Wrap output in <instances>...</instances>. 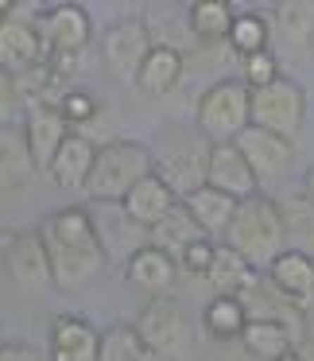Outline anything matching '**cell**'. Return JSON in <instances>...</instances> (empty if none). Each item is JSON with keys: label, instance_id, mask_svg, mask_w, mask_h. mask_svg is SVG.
I'll use <instances>...</instances> for the list:
<instances>
[{"label": "cell", "instance_id": "cell-1", "mask_svg": "<svg viewBox=\"0 0 314 361\" xmlns=\"http://www.w3.org/2000/svg\"><path fill=\"white\" fill-rule=\"evenodd\" d=\"M225 245L233 252H241L252 268H268L283 249H287V229H283L280 202L268 195H252L237 202V214L225 229Z\"/></svg>", "mask_w": 314, "mask_h": 361}, {"label": "cell", "instance_id": "cell-2", "mask_svg": "<svg viewBox=\"0 0 314 361\" xmlns=\"http://www.w3.org/2000/svg\"><path fill=\"white\" fill-rule=\"evenodd\" d=\"M156 175V156L140 140H109L97 148L94 171H89L86 195L94 202H125L136 183Z\"/></svg>", "mask_w": 314, "mask_h": 361}, {"label": "cell", "instance_id": "cell-3", "mask_svg": "<svg viewBox=\"0 0 314 361\" xmlns=\"http://www.w3.org/2000/svg\"><path fill=\"white\" fill-rule=\"evenodd\" d=\"M198 133L210 136V144H229L252 125V90L241 78H221L198 97Z\"/></svg>", "mask_w": 314, "mask_h": 361}, {"label": "cell", "instance_id": "cell-4", "mask_svg": "<svg viewBox=\"0 0 314 361\" xmlns=\"http://www.w3.org/2000/svg\"><path fill=\"white\" fill-rule=\"evenodd\" d=\"M136 334L144 338L151 357L159 361H182L190 353V314L175 295H156L136 314Z\"/></svg>", "mask_w": 314, "mask_h": 361}, {"label": "cell", "instance_id": "cell-5", "mask_svg": "<svg viewBox=\"0 0 314 361\" xmlns=\"http://www.w3.org/2000/svg\"><path fill=\"white\" fill-rule=\"evenodd\" d=\"M4 268H8L12 283L27 295H47L55 291V272H51V252L43 233L35 229H16L4 233Z\"/></svg>", "mask_w": 314, "mask_h": 361}, {"label": "cell", "instance_id": "cell-6", "mask_svg": "<svg viewBox=\"0 0 314 361\" xmlns=\"http://www.w3.org/2000/svg\"><path fill=\"white\" fill-rule=\"evenodd\" d=\"M303 121H306V94L295 78H283L280 74L272 86L252 90V125L256 128L295 140Z\"/></svg>", "mask_w": 314, "mask_h": 361}, {"label": "cell", "instance_id": "cell-7", "mask_svg": "<svg viewBox=\"0 0 314 361\" xmlns=\"http://www.w3.org/2000/svg\"><path fill=\"white\" fill-rule=\"evenodd\" d=\"M148 55H151V39H148V27H144L140 16L117 20V24L101 35L105 71L117 82H136V74H140V66Z\"/></svg>", "mask_w": 314, "mask_h": 361}, {"label": "cell", "instance_id": "cell-8", "mask_svg": "<svg viewBox=\"0 0 314 361\" xmlns=\"http://www.w3.org/2000/svg\"><path fill=\"white\" fill-rule=\"evenodd\" d=\"M51 272H55V291H82L105 272L109 252L101 241L89 245H47Z\"/></svg>", "mask_w": 314, "mask_h": 361}, {"label": "cell", "instance_id": "cell-9", "mask_svg": "<svg viewBox=\"0 0 314 361\" xmlns=\"http://www.w3.org/2000/svg\"><path fill=\"white\" fill-rule=\"evenodd\" d=\"M233 144L241 148V156L249 159L256 183L280 179V175L291 167V159H295V140H287V136H275V133H264V128H256V125H249Z\"/></svg>", "mask_w": 314, "mask_h": 361}, {"label": "cell", "instance_id": "cell-10", "mask_svg": "<svg viewBox=\"0 0 314 361\" xmlns=\"http://www.w3.org/2000/svg\"><path fill=\"white\" fill-rule=\"evenodd\" d=\"M47 63V43L39 35V24L24 16H12L0 24V66L8 74H27Z\"/></svg>", "mask_w": 314, "mask_h": 361}, {"label": "cell", "instance_id": "cell-11", "mask_svg": "<svg viewBox=\"0 0 314 361\" xmlns=\"http://www.w3.org/2000/svg\"><path fill=\"white\" fill-rule=\"evenodd\" d=\"M206 187L213 190H225L229 198H252L256 195V175H252L249 159L241 156L233 140L229 144H210V156H206Z\"/></svg>", "mask_w": 314, "mask_h": 361}, {"label": "cell", "instance_id": "cell-12", "mask_svg": "<svg viewBox=\"0 0 314 361\" xmlns=\"http://www.w3.org/2000/svg\"><path fill=\"white\" fill-rule=\"evenodd\" d=\"M39 35L51 51H86L94 24H89V12L82 4H55V8L43 12L39 20Z\"/></svg>", "mask_w": 314, "mask_h": 361}, {"label": "cell", "instance_id": "cell-13", "mask_svg": "<svg viewBox=\"0 0 314 361\" xmlns=\"http://www.w3.org/2000/svg\"><path fill=\"white\" fill-rule=\"evenodd\" d=\"M179 202H182V198L175 195V190L167 187V183L159 179V175H148L144 183H136V187H132V195H128L125 202H120V210H125V218L132 221L136 229L151 233V229H156L159 221H163Z\"/></svg>", "mask_w": 314, "mask_h": 361}, {"label": "cell", "instance_id": "cell-14", "mask_svg": "<svg viewBox=\"0 0 314 361\" xmlns=\"http://www.w3.org/2000/svg\"><path fill=\"white\" fill-rule=\"evenodd\" d=\"M101 330H94L82 314H58L51 322V350L47 361H97Z\"/></svg>", "mask_w": 314, "mask_h": 361}, {"label": "cell", "instance_id": "cell-15", "mask_svg": "<svg viewBox=\"0 0 314 361\" xmlns=\"http://www.w3.org/2000/svg\"><path fill=\"white\" fill-rule=\"evenodd\" d=\"M264 276L275 283L283 299H291L295 307H306L314 299V257L299 249H283L272 264L264 268Z\"/></svg>", "mask_w": 314, "mask_h": 361}, {"label": "cell", "instance_id": "cell-16", "mask_svg": "<svg viewBox=\"0 0 314 361\" xmlns=\"http://www.w3.org/2000/svg\"><path fill=\"white\" fill-rule=\"evenodd\" d=\"M74 128L63 121V113L55 105H39V109H27V121H24V136H27V148H32V159L39 171H47L51 159L58 156V148L66 144Z\"/></svg>", "mask_w": 314, "mask_h": 361}, {"label": "cell", "instance_id": "cell-17", "mask_svg": "<svg viewBox=\"0 0 314 361\" xmlns=\"http://www.w3.org/2000/svg\"><path fill=\"white\" fill-rule=\"evenodd\" d=\"M39 175L24 128H0V195H20Z\"/></svg>", "mask_w": 314, "mask_h": 361}, {"label": "cell", "instance_id": "cell-18", "mask_svg": "<svg viewBox=\"0 0 314 361\" xmlns=\"http://www.w3.org/2000/svg\"><path fill=\"white\" fill-rule=\"evenodd\" d=\"M125 276L132 288L140 291H151V299L163 295V291H171L175 276H179V260H171L163 249H156V245H140V249L128 252V264H125Z\"/></svg>", "mask_w": 314, "mask_h": 361}, {"label": "cell", "instance_id": "cell-19", "mask_svg": "<svg viewBox=\"0 0 314 361\" xmlns=\"http://www.w3.org/2000/svg\"><path fill=\"white\" fill-rule=\"evenodd\" d=\"M94 159H97V144L86 140L82 133H70L66 136V144L58 148V156L51 159L47 175L55 179L58 190H86L89 183V171H94Z\"/></svg>", "mask_w": 314, "mask_h": 361}, {"label": "cell", "instance_id": "cell-20", "mask_svg": "<svg viewBox=\"0 0 314 361\" xmlns=\"http://www.w3.org/2000/svg\"><path fill=\"white\" fill-rule=\"evenodd\" d=\"M144 27H148L151 47L175 51V55H182V51L194 47V32H190L187 8H175V4H156V8H148V16H144Z\"/></svg>", "mask_w": 314, "mask_h": 361}, {"label": "cell", "instance_id": "cell-21", "mask_svg": "<svg viewBox=\"0 0 314 361\" xmlns=\"http://www.w3.org/2000/svg\"><path fill=\"white\" fill-rule=\"evenodd\" d=\"M182 202H187L190 214H194V221L202 226L206 237H225L229 221H233V214H237V198H229L225 190H213V187L190 190Z\"/></svg>", "mask_w": 314, "mask_h": 361}, {"label": "cell", "instance_id": "cell-22", "mask_svg": "<svg viewBox=\"0 0 314 361\" xmlns=\"http://www.w3.org/2000/svg\"><path fill=\"white\" fill-rule=\"evenodd\" d=\"M241 350L249 353L252 361H280L283 353L295 350V338L287 334L283 322H272V319H249L241 334Z\"/></svg>", "mask_w": 314, "mask_h": 361}, {"label": "cell", "instance_id": "cell-23", "mask_svg": "<svg viewBox=\"0 0 314 361\" xmlns=\"http://www.w3.org/2000/svg\"><path fill=\"white\" fill-rule=\"evenodd\" d=\"M202 237L206 233H202V226L194 221V214L187 210V202H179L156 229H151V245H156V249H163L171 260H179L182 252H187L194 241H202Z\"/></svg>", "mask_w": 314, "mask_h": 361}, {"label": "cell", "instance_id": "cell-24", "mask_svg": "<svg viewBox=\"0 0 314 361\" xmlns=\"http://www.w3.org/2000/svg\"><path fill=\"white\" fill-rule=\"evenodd\" d=\"M206 334L218 338L221 345L225 342H241L244 326H249V307L241 303V295H213L202 311Z\"/></svg>", "mask_w": 314, "mask_h": 361}, {"label": "cell", "instance_id": "cell-25", "mask_svg": "<svg viewBox=\"0 0 314 361\" xmlns=\"http://www.w3.org/2000/svg\"><path fill=\"white\" fill-rule=\"evenodd\" d=\"M256 276L260 272L241 257V252H233L229 245H221L218 257H213V268L206 272V280L213 283V291H218V295H244V291L256 283Z\"/></svg>", "mask_w": 314, "mask_h": 361}, {"label": "cell", "instance_id": "cell-26", "mask_svg": "<svg viewBox=\"0 0 314 361\" xmlns=\"http://www.w3.org/2000/svg\"><path fill=\"white\" fill-rule=\"evenodd\" d=\"M179 82H182V55L163 51V47H151V55L144 59L140 74H136V86H140L148 97H167Z\"/></svg>", "mask_w": 314, "mask_h": 361}, {"label": "cell", "instance_id": "cell-27", "mask_svg": "<svg viewBox=\"0 0 314 361\" xmlns=\"http://www.w3.org/2000/svg\"><path fill=\"white\" fill-rule=\"evenodd\" d=\"M275 27L291 51L314 47V0H283L275 4Z\"/></svg>", "mask_w": 314, "mask_h": 361}, {"label": "cell", "instance_id": "cell-28", "mask_svg": "<svg viewBox=\"0 0 314 361\" xmlns=\"http://www.w3.org/2000/svg\"><path fill=\"white\" fill-rule=\"evenodd\" d=\"M187 16H190V32H194V39H229V27H233L237 20V8L229 4V0H194V4H187Z\"/></svg>", "mask_w": 314, "mask_h": 361}, {"label": "cell", "instance_id": "cell-29", "mask_svg": "<svg viewBox=\"0 0 314 361\" xmlns=\"http://www.w3.org/2000/svg\"><path fill=\"white\" fill-rule=\"evenodd\" d=\"M283 229H287V249H299L314 257V202L306 195H291L280 202Z\"/></svg>", "mask_w": 314, "mask_h": 361}, {"label": "cell", "instance_id": "cell-30", "mask_svg": "<svg viewBox=\"0 0 314 361\" xmlns=\"http://www.w3.org/2000/svg\"><path fill=\"white\" fill-rule=\"evenodd\" d=\"M148 345L136 334L132 322H113L101 330V345H97V361H148Z\"/></svg>", "mask_w": 314, "mask_h": 361}, {"label": "cell", "instance_id": "cell-31", "mask_svg": "<svg viewBox=\"0 0 314 361\" xmlns=\"http://www.w3.org/2000/svg\"><path fill=\"white\" fill-rule=\"evenodd\" d=\"M268 35H272V27H268V20L260 12H237L233 27H229V47L241 59H249V55L268 51Z\"/></svg>", "mask_w": 314, "mask_h": 361}, {"label": "cell", "instance_id": "cell-32", "mask_svg": "<svg viewBox=\"0 0 314 361\" xmlns=\"http://www.w3.org/2000/svg\"><path fill=\"white\" fill-rule=\"evenodd\" d=\"M280 78V63H275L272 51H260V55H249L241 59V82L249 90H264Z\"/></svg>", "mask_w": 314, "mask_h": 361}, {"label": "cell", "instance_id": "cell-33", "mask_svg": "<svg viewBox=\"0 0 314 361\" xmlns=\"http://www.w3.org/2000/svg\"><path fill=\"white\" fill-rule=\"evenodd\" d=\"M58 113H63V121L70 128L89 125V121L97 117V97L86 94V90H66V97L58 102Z\"/></svg>", "mask_w": 314, "mask_h": 361}, {"label": "cell", "instance_id": "cell-34", "mask_svg": "<svg viewBox=\"0 0 314 361\" xmlns=\"http://www.w3.org/2000/svg\"><path fill=\"white\" fill-rule=\"evenodd\" d=\"M213 257H218V245L210 241V237H202V241H194L187 252L179 257V268H187L190 276H206L213 268Z\"/></svg>", "mask_w": 314, "mask_h": 361}, {"label": "cell", "instance_id": "cell-35", "mask_svg": "<svg viewBox=\"0 0 314 361\" xmlns=\"http://www.w3.org/2000/svg\"><path fill=\"white\" fill-rule=\"evenodd\" d=\"M20 82H16V74H8L4 66H0V128H8L12 125V117L20 113Z\"/></svg>", "mask_w": 314, "mask_h": 361}, {"label": "cell", "instance_id": "cell-36", "mask_svg": "<svg viewBox=\"0 0 314 361\" xmlns=\"http://www.w3.org/2000/svg\"><path fill=\"white\" fill-rule=\"evenodd\" d=\"M0 361H43L39 350L27 342H4L0 345Z\"/></svg>", "mask_w": 314, "mask_h": 361}, {"label": "cell", "instance_id": "cell-37", "mask_svg": "<svg viewBox=\"0 0 314 361\" xmlns=\"http://www.w3.org/2000/svg\"><path fill=\"white\" fill-rule=\"evenodd\" d=\"M303 195H306V198H310V202H314V164L306 167V175H303Z\"/></svg>", "mask_w": 314, "mask_h": 361}, {"label": "cell", "instance_id": "cell-38", "mask_svg": "<svg viewBox=\"0 0 314 361\" xmlns=\"http://www.w3.org/2000/svg\"><path fill=\"white\" fill-rule=\"evenodd\" d=\"M280 361H306V357H303V353H299V350H291V353H283Z\"/></svg>", "mask_w": 314, "mask_h": 361}, {"label": "cell", "instance_id": "cell-39", "mask_svg": "<svg viewBox=\"0 0 314 361\" xmlns=\"http://www.w3.org/2000/svg\"><path fill=\"white\" fill-rule=\"evenodd\" d=\"M148 361H159V357H148Z\"/></svg>", "mask_w": 314, "mask_h": 361}, {"label": "cell", "instance_id": "cell-40", "mask_svg": "<svg viewBox=\"0 0 314 361\" xmlns=\"http://www.w3.org/2000/svg\"><path fill=\"white\" fill-rule=\"evenodd\" d=\"M0 345H4V338H0Z\"/></svg>", "mask_w": 314, "mask_h": 361}, {"label": "cell", "instance_id": "cell-41", "mask_svg": "<svg viewBox=\"0 0 314 361\" xmlns=\"http://www.w3.org/2000/svg\"><path fill=\"white\" fill-rule=\"evenodd\" d=\"M310 51H314V47H310Z\"/></svg>", "mask_w": 314, "mask_h": 361}]
</instances>
